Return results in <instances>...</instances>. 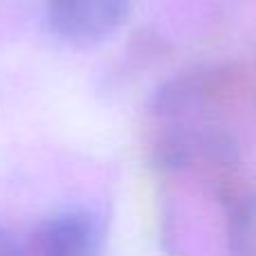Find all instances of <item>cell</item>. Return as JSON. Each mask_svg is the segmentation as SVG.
<instances>
[{
  "instance_id": "1",
  "label": "cell",
  "mask_w": 256,
  "mask_h": 256,
  "mask_svg": "<svg viewBox=\"0 0 256 256\" xmlns=\"http://www.w3.org/2000/svg\"><path fill=\"white\" fill-rule=\"evenodd\" d=\"M104 218L86 207L63 209L40 220L27 236L22 252L38 256H88L99 252Z\"/></svg>"
},
{
  "instance_id": "2",
  "label": "cell",
  "mask_w": 256,
  "mask_h": 256,
  "mask_svg": "<svg viewBox=\"0 0 256 256\" xmlns=\"http://www.w3.org/2000/svg\"><path fill=\"white\" fill-rule=\"evenodd\" d=\"M130 0H48L50 27L70 43H97L124 22Z\"/></svg>"
},
{
  "instance_id": "3",
  "label": "cell",
  "mask_w": 256,
  "mask_h": 256,
  "mask_svg": "<svg viewBox=\"0 0 256 256\" xmlns=\"http://www.w3.org/2000/svg\"><path fill=\"white\" fill-rule=\"evenodd\" d=\"M16 252H20V248H18L16 243H12L7 232L0 227V256H9V254H16Z\"/></svg>"
}]
</instances>
